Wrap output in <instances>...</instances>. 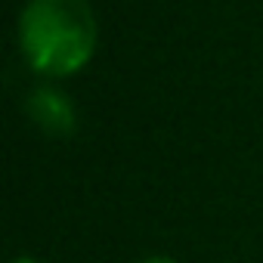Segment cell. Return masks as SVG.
<instances>
[{
	"label": "cell",
	"mask_w": 263,
	"mask_h": 263,
	"mask_svg": "<svg viewBox=\"0 0 263 263\" xmlns=\"http://www.w3.org/2000/svg\"><path fill=\"white\" fill-rule=\"evenodd\" d=\"M16 31L25 62L47 78L78 74L99 44L96 13L87 0H28Z\"/></svg>",
	"instance_id": "obj_1"
},
{
	"label": "cell",
	"mask_w": 263,
	"mask_h": 263,
	"mask_svg": "<svg viewBox=\"0 0 263 263\" xmlns=\"http://www.w3.org/2000/svg\"><path fill=\"white\" fill-rule=\"evenodd\" d=\"M28 115L31 121L47 130V134H71L74 130V105L65 93L59 90H50V87H41L28 96Z\"/></svg>",
	"instance_id": "obj_2"
},
{
	"label": "cell",
	"mask_w": 263,
	"mask_h": 263,
	"mask_svg": "<svg viewBox=\"0 0 263 263\" xmlns=\"http://www.w3.org/2000/svg\"><path fill=\"white\" fill-rule=\"evenodd\" d=\"M143 263H177V260H171V257H146Z\"/></svg>",
	"instance_id": "obj_3"
},
{
	"label": "cell",
	"mask_w": 263,
	"mask_h": 263,
	"mask_svg": "<svg viewBox=\"0 0 263 263\" xmlns=\"http://www.w3.org/2000/svg\"><path fill=\"white\" fill-rule=\"evenodd\" d=\"M10 263H44V260H34V257H16V260H10Z\"/></svg>",
	"instance_id": "obj_4"
}]
</instances>
